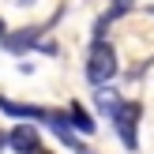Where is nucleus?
Instances as JSON below:
<instances>
[{
  "instance_id": "obj_1",
  "label": "nucleus",
  "mask_w": 154,
  "mask_h": 154,
  "mask_svg": "<svg viewBox=\"0 0 154 154\" xmlns=\"http://www.w3.org/2000/svg\"><path fill=\"white\" fill-rule=\"evenodd\" d=\"M117 75V49H113L105 38H98L87 53V79L94 87H105V83Z\"/></svg>"
},
{
  "instance_id": "obj_2",
  "label": "nucleus",
  "mask_w": 154,
  "mask_h": 154,
  "mask_svg": "<svg viewBox=\"0 0 154 154\" xmlns=\"http://www.w3.org/2000/svg\"><path fill=\"white\" fill-rule=\"evenodd\" d=\"M109 120H113V128H117L120 143H124L128 150L139 147V132H135V124H139V105H135V102H120L117 109L109 113Z\"/></svg>"
},
{
  "instance_id": "obj_3",
  "label": "nucleus",
  "mask_w": 154,
  "mask_h": 154,
  "mask_svg": "<svg viewBox=\"0 0 154 154\" xmlns=\"http://www.w3.org/2000/svg\"><path fill=\"white\" fill-rule=\"evenodd\" d=\"M45 124H49V132L57 135L64 147H72V150H79V132L72 128V120H68V113H57V109H45Z\"/></svg>"
},
{
  "instance_id": "obj_4",
  "label": "nucleus",
  "mask_w": 154,
  "mask_h": 154,
  "mask_svg": "<svg viewBox=\"0 0 154 154\" xmlns=\"http://www.w3.org/2000/svg\"><path fill=\"white\" fill-rule=\"evenodd\" d=\"M8 147H11L15 154H34L38 147H42V135H38L34 124H19L8 132Z\"/></svg>"
},
{
  "instance_id": "obj_5",
  "label": "nucleus",
  "mask_w": 154,
  "mask_h": 154,
  "mask_svg": "<svg viewBox=\"0 0 154 154\" xmlns=\"http://www.w3.org/2000/svg\"><path fill=\"white\" fill-rule=\"evenodd\" d=\"M0 113L19 117V120H42V117H45V109H38V105H23V102H11V98H0Z\"/></svg>"
},
{
  "instance_id": "obj_6",
  "label": "nucleus",
  "mask_w": 154,
  "mask_h": 154,
  "mask_svg": "<svg viewBox=\"0 0 154 154\" xmlns=\"http://www.w3.org/2000/svg\"><path fill=\"white\" fill-rule=\"evenodd\" d=\"M68 120H72V128H75L79 135H94V132H98V128H94V117H90V113L83 109L79 102L68 105Z\"/></svg>"
},
{
  "instance_id": "obj_7",
  "label": "nucleus",
  "mask_w": 154,
  "mask_h": 154,
  "mask_svg": "<svg viewBox=\"0 0 154 154\" xmlns=\"http://www.w3.org/2000/svg\"><path fill=\"white\" fill-rule=\"evenodd\" d=\"M30 45H38V42H34V30H19V34H11V38L4 42V49H8V53H23V49H30Z\"/></svg>"
},
{
  "instance_id": "obj_8",
  "label": "nucleus",
  "mask_w": 154,
  "mask_h": 154,
  "mask_svg": "<svg viewBox=\"0 0 154 154\" xmlns=\"http://www.w3.org/2000/svg\"><path fill=\"white\" fill-rule=\"evenodd\" d=\"M120 105V94L117 90H105V87H98V109H105V117H109L113 109Z\"/></svg>"
},
{
  "instance_id": "obj_9",
  "label": "nucleus",
  "mask_w": 154,
  "mask_h": 154,
  "mask_svg": "<svg viewBox=\"0 0 154 154\" xmlns=\"http://www.w3.org/2000/svg\"><path fill=\"white\" fill-rule=\"evenodd\" d=\"M128 11H132V0H113V8L105 11V19L98 23V26H109L113 19H120V15H128Z\"/></svg>"
},
{
  "instance_id": "obj_10",
  "label": "nucleus",
  "mask_w": 154,
  "mask_h": 154,
  "mask_svg": "<svg viewBox=\"0 0 154 154\" xmlns=\"http://www.w3.org/2000/svg\"><path fill=\"white\" fill-rule=\"evenodd\" d=\"M0 147H8V135H0Z\"/></svg>"
},
{
  "instance_id": "obj_11",
  "label": "nucleus",
  "mask_w": 154,
  "mask_h": 154,
  "mask_svg": "<svg viewBox=\"0 0 154 154\" xmlns=\"http://www.w3.org/2000/svg\"><path fill=\"white\" fill-rule=\"evenodd\" d=\"M34 154H53V150H42V147H38V150H34Z\"/></svg>"
}]
</instances>
